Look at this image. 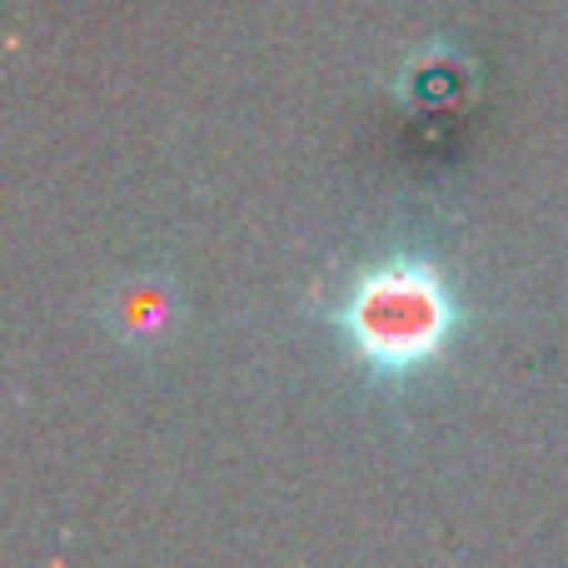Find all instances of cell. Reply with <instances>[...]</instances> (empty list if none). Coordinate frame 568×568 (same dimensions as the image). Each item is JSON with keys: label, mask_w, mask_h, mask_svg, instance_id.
Segmentation results:
<instances>
[{"label": "cell", "mask_w": 568, "mask_h": 568, "mask_svg": "<svg viewBox=\"0 0 568 568\" xmlns=\"http://www.w3.org/2000/svg\"><path fill=\"white\" fill-rule=\"evenodd\" d=\"M339 359L384 404H404L449 374L474 329L459 280L424 250H384L320 304Z\"/></svg>", "instance_id": "6da1fadb"}, {"label": "cell", "mask_w": 568, "mask_h": 568, "mask_svg": "<svg viewBox=\"0 0 568 568\" xmlns=\"http://www.w3.org/2000/svg\"><path fill=\"white\" fill-rule=\"evenodd\" d=\"M175 324V300L160 284H140V290L120 294L115 304V334L125 344H160Z\"/></svg>", "instance_id": "7a4b0ae2"}]
</instances>
